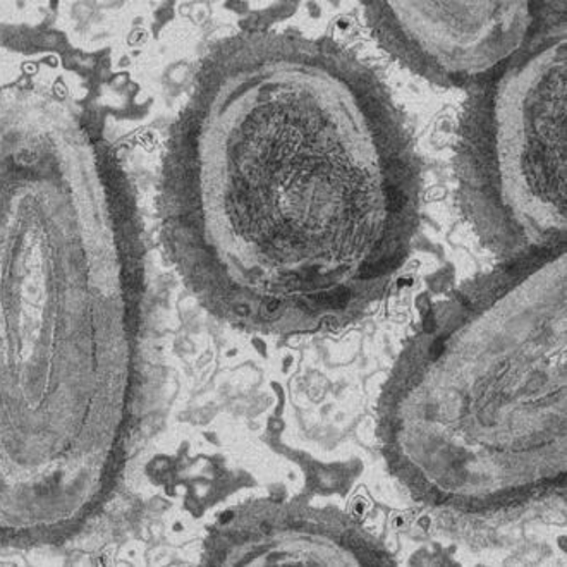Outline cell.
<instances>
[{"label": "cell", "instance_id": "obj_2", "mask_svg": "<svg viewBox=\"0 0 567 567\" xmlns=\"http://www.w3.org/2000/svg\"><path fill=\"white\" fill-rule=\"evenodd\" d=\"M135 204L95 124L0 95V544L80 537L123 478L142 389Z\"/></svg>", "mask_w": 567, "mask_h": 567}, {"label": "cell", "instance_id": "obj_1", "mask_svg": "<svg viewBox=\"0 0 567 567\" xmlns=\"http://www.w3.org/2000/svg\"><path fill=\"white\" fill-rule=\"evenodd\" d=\"M420 158L380 74L339 43H219L171 133L165 243L196 298L261 332L357 315L408 255Z\"/></svg>", "mask_w": 567, "mask_h": 567}, {"label": "cell", "instance_id": "obj_4", "mask_svg": "<svg viewBox=\"0 0 567 567\" xmlns=\"http://www.w3.org/2000/svg\"><path fill=\"white\" fill-rule=\"evenodd\" d=\"M385 52L444 89L475 90L529 45L553 18L538 2H369Z\"/></svg>", "mask_w": 567, "mask_h": 567}, {"label": "cell", "instance_id": "obj_3", "mask_svg": "<svg viewBox=\"0 0 567 567\" xmlns=\"http://www.w3.org/2000/svg\"><path fill=\"white\" fill-rule=\"evenodd\" d=\"M566 21L554 20L472 90L456 136L463 204L483 238L513 258L566 238Z\"/></svg>", "mask_w": 567, "mask_h": 567}]
</instances>
